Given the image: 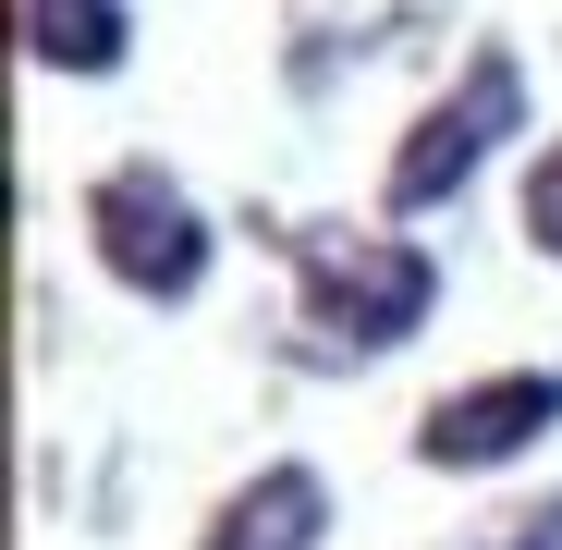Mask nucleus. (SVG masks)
Segmentation results:
<instances>
[{
	"instance_id": "nucleus-1",
	"label": "nucleus",
	"mask_w": 562,
	"mask_h": 550,
	"mask_svg": "<svg viewBox=\"0 0 562 550\" xmlns=\"http://www.w3.org/2000/svg\"><path fill=\"white\" fill-rule=\"evenodd\" d=\"M294 269H306V330H318L330 355H392V343H416L428 306H440V269H428V245H404V233H306Z\"/></svg>"
},
{
	"instance_id": "nucleus-2",
	"label": "nucleus",
	"mask_w": 562,
	"mask_h": 550,
	"mask_svg": "<svg viewBox=\"0 0 562 550\" xmlns=\"http://www.w3.org/2000/svg\"><path fill=\"white\" fill-rule=\"evenodd\" d=\"M86 233H99V269L123 294H159V306H183L209 282V221H196V197L159 171V159H123V171H99V197H86Z\"/></svg>"
},
{
	"instance_id": "nucleus-3",
	"label": "nucleus",
	"mask_w": 562,
	"mask_h": 550,
	"mask_svg": "<svg viewBox=\"0 0 562 550\" xmlns=\"http://www.w3.org/2000/svg\"><path fill=\"white\" fill-rule=\"evenodd\" d=\"M502 135H526V74H514V49H477V61L452 74V99L416 111V135H404V159H392V209H404V221L452 209L464 183L490 171Z\"/></svg>"
},
{
	"instance_id": "nucleus-4",
	"label": "nucleus",
	"mask_w": 562,
	"mask_h": 550,
	"mask_svg": "<svg viewBox=\"0 0 562 550\" xmlns=\"http://www.w3.org/2000/svg\"><path fill=\"white\" fill-rule=\"evenodd\" d=\"M550 428H562V367H502V380H464V392H440L416 416V465L490 478V465H514V452H538Z\"/></svg>"
},
{
	"instance_id": "nucleus-5",
	"label": "nucleus",
	"mask_w": 562,
	"mask_h": 550,
	"mask_svg": "<svg viewBox=\"0 0 562 550\" xmlns=\"http://www.w3.org/2000/svg\"><path fill=\"white\" fill-rule=\"evenodd\" d=\"M318 538H330V478L318 465H257L209 526V550H318Z\"/></svg>"
},
{
	"instance_id": "nucleus-6",
	"label": "nucleus",
	"mask_w": 562,
	"mask_h": 550,
	"mask_svg": "<svg viewBox=\"0 0 562 550\" xmlns=\"http://www.w3.org/2000/svg\"><path fill=\"white\" fill-rule=\"evenodd\" d=\"M123 49H135L123 0H25V61H49V74H123Z\"/></svg>"
},
{
	"instance_id": "nucleus-7",
	"label": "nucleus",
	"mask_w": 562,
	"mask_h": 550,
	"mask_svg": "<svg viewBox=\"0 0 562 550\" xmlns=\"http://www.w3.org/2000/svg\"><path fill=\"white\" fill-rule=\"evenodd\" d=\"M526 245L562 257V135H538V159H526Z\"/></svg>"
},
{
	"instance_id": "nucleus-8",
	"label": "nucleus",
	"mask_w": 562,
	"mask_h": 550,
	"mask_svg": "<svg viewBox=\"0 0 562 550\" xmlns=\"http://www.w3.org/2000/svg\"><path fill=\"white\" fill-rule=\"evenodd\" d=\"M477 550H562V490H550V502H526V514H502Z\"/></svg>"
}]
</instances>
